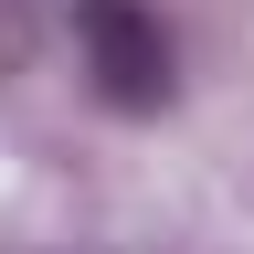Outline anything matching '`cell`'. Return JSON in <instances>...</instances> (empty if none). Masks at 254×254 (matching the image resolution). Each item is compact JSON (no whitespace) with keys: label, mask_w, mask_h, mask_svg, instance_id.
I'll return each instance as SVG.
<instances>
[{"label":"cell","mask_w":254,"mask_h":254,"mask_svg":"<svg viewBox=\"0 0 254 254\" xmlns=\"http://www.w3.org/2000/svg\"><path fill=\"white\" fill-rule=\"evenodd\" d=\"M74 43H85V85L117 117H159L170 106L180 53H170V21L148 0H74Z\"/></svg>","instance_id":"cell-1"}]
</instances>
